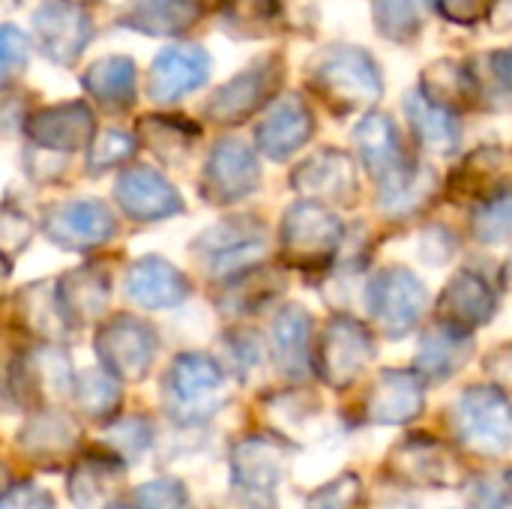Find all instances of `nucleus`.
Segmentation results:
<instances>
[{
  "label": "nucleus",
  "mask_w": 512,
  "mask_h": 509,
  "mask_svg": "<svg viewBox=\"0 0 512 509\" xmlns=\"http://www.w3.org/2000/svg\"><path fill=\"white\" fill-rule=\"evenodd\" d=\"M450 429L462 450L498 459L512 450V399L495 384H471L450 405Z\"/></svg>",
  "instance_id": "1"
},
{
  "label": "nucleus",
  "mask_w": 512,
  "mask_h": 509,
  "mask_svg": "<svg viewBox=\"0 0 512 509\" xmlns=\"http://www.w3.org/2000/svg\"><path fill=\"white\" fill-rule=\"evenodd\" d=\"M294 447L282 435H249L234 444L228 468L231 489L243 509H279V489L288 477Z\"/></svg>",
  "instance_id": "2"
},
{
  "label": "nucleus",
  "mask_w": 512,
  "mask_h": 509,
  "mask_svg": "<svg viewBox=\"0 0 512 509\" xmlns=\"http://www.w3.org/2000/svg\"><path fill=\"white\" fill-rule=\"evenodd\" d=\"M348 243L345 222L324 204L297 201L285 210L279 228L282 261L297 270H330Z\"/></svg>",
  "instance_id": "3"
},
{
  "label": "nucleus",
  "mask_w": 512,
  "mask_h": 509,
  "mask_svg": "<svg viewBox=\"0 0 512 509\" xmlns=\"http://www.w3.org/2000/svg\"><path fill=\"white\" fill-rule=\"evenodd\" d=\"M363 291L366 315L387 339H405L429 312L426 282L402 264L375 270Z\"/></svg>",
  "instance_id": "4"
},
{
  "label": "nucleus",
  "mask_w": 512,
  "mask_h": 509,
  "mask_svg": "<svg viewBox=\"0 0 512 509\" xmlns=\"http://www.w3.org/2000/svg\"><path fill=\"white\" fill-rule=\"evenodd\" d=\"M378 357L375 333L366 321L342 312L333 315L315 339V372L330 390H348Z\"/></svg>",
  "instance_id": "5"
},
{
  "label": "nucleus",
  "mask_w": 512,
  "mask_h": 509,
  "mask_svg": "<svg viewBox=\"0 0 512 509\" xmlns=\"http://www.w3.org/2000/svg\"><path fill=\"white\" fill-rule=\"evenodd\" d=\"M162 396L180 423H204L225 405V369L207 354H180L162 378Z\"/></svg>",
  "instance_id": "6"
},
{
  "label": "nucleus",
  "mask_w": 512,
  "mask_h": 509,
  "mask_svg": "<svg viewBox=\"0 0 512 509\" xmlns=\"http://www.w3.org/2000/svg\"><path fill=\"white\" fill-rule=\"evenodd\" d=\"M387 471L405 489H459L468 483L459 453L426 432H411L390 447Z\"/></svg>",
  "instance_id": "7"
},
{
  "label": "nucleus",
  "mask_w": 512,
  "mask_h": 509,
  "mask_svg": "<svg viewBox=\"0 0 512 509\" xmlns=\"http://www.w3.org/2000/svg\"><path fill=\"white\" fill-rule=\"evenodd\" d=\"M312 84L333 108H339V114L369 108L381 96V75L372 57L351 45L327 48L312 66Z\"/></svg>",
  "instance_id": "8"
},
{
  "label": "nucleus",
  "mask_w": 512,
  "mask_h": 509,
  "mask_svg": "<svg viewBox=\"0 0 512 509\" xmlns=\"http://www.w3.org/2000/svg\"><path fill=\"white\" fill-rule=\"evenodd\" d=\"M192 252L207 264L210 276L228 282L252 267H258L267 255V228L249 216L225 219L213 228H207Z\"/></svg>",
  "instance_id": "9"
},
{
  "label": "nucleus",
  "mask_w": 512,
  "mask_h": 509,
  "mask_svg": "<svg viewBox=\"0 0 512 509\" xmlns=\"http://www.w3.org/2000/svg\"><path fill=\"white\" fill-rule=\"evenodd\" d=\"M156 330L135 315H114L96 333V354L117 381H141L156 360Z\"/></svg>",
  "instance_id": "10"
},
{
  "label": "nucleus",
  "mask_w": 512,
  "mask_h": 509,
  "mask_svg": "<svg viewBox=\"0 0 512 509\" xmlns=\"http://www.w3.org/2000/svg\"><path fill=\"white\" fill-rule=\"evenodd\" d=\"M258 186H261V165L243 141L225 138L210 150L201 174V195L210 204L219 207L237 204L249 198Z\"/></svg>",
  "instance_id": "11"
},
{
  "label": "nucleus",
  "mask_w": 512,
  "mask_h": 509,
  "mask_svg": "<svg viewBox=\"0 0 512 509\" xmlns=\"http://www.w3.org/2000/svg\"><path fill=\"white\" fill-rule=\"evenodd\" d=\"M42 231L54 246L84 252L108 243L117 234V219L102 201H63L45 210Z\"/></svg>",
  "instance_id": "12"
},
{
  "label": "nucleus",
  "mask_w": 512,
  "mask_h": 509,
  "mask_svg": "<svg viewBox=\"0 0 512 509\" xmlns=\"http://www.w3.org/2000/svg\"><path fill=\"white\" fill-rule=\"evenodd\" d=\"M423 408L426 381L414 369H381L363 399V417L372 426H408Z\"/></svg>",
  "instance_id": "13"
},
{
  "label": "nucleus",
  "mask_w": 512,
  "mask_h": 509,
  "mask_svg": "<svg viewBox=\"0 0 512 509\" xmlns=\"http://www.w3.org/2000/svg\"><path fill=\"white\" fill-rule=\"evenodd\" d=\"M501 309V291L477 267H462L438 297V321L477 330L495 321Z\"/></svg>",
  "instance_id": "14"
},
{
  "label": "nucleus",
  "mask_w": 512,
  "mask_h": 509,
  "mask_svg": "<svg viewBox=\"0 0 512 509\" xmlns=\"http://www.w3.org/2000/svg\"><path fill=\"white\" fill-rule=\"evenodd\" d=\"M291 186L303 201L315 204H354L357 201V171L342 150H321L300 162L291 174Z\"/></svg>",
  "instance_id": "15"
},
{
  "label": "nucleus",
  "mask_w": 512,
  "mask_h": 509,
  "mask_svg": "<svg viewBox=\"0 0 512 509\" xmlns=\"http://www.w3.org/2000/svg\"><path fill=\"white\" fill-rule=\"evenodd\" d=\"M114 198L117 207L135 222H165L183 213L180 192L156 168L147 165L123 171L114 183Z\"/></svg>",
  "instance_id": "16"
},
{
  "label": "nucleus",
  "mask_w": 512,
  "mask_h": 509,
  "mask_svg": "<svg viewBox=\"0 0 512 509\" xmlns=\"http://www.w3.org/2000/svg\"><path fill=\"white\" fill-rule=\"evenodd\" d=\"M477 342L474 333L447 321H435L420 333L417 351H414V372L429 381H450L456 378L474 357Z\"/></svg>",
  "instance_id": "17"
},
{
  "label": "nucleus",
  "mask_w": 512,
  "mask_h": 509,
  "mask_svg": "<svg viewBox=\"0 0 512 509\" xmlns=\"http://www.w3.org/2000/svg\"><path fill=\"white\" fill-rule=\"evenodd\" d=\"M210 75V54L201 45H168L156 54L147 78V93L153 102L168 105L198 90Z\"/></svg>",
  "instance_id": "18"
},
{
  "label": "nucleus",
  "mask_w": 512,
  "mask_h": 509,
  "mask_svg": "<svg viewBox=\"0 0 512 509\" xmlns=\"http://www.w3.org/2000/svg\"><path fill=\"white\" fill-rule=\"evenodd\" d=\"M354 141H357V150H360L366 171L378 183V192L399 183L405 174H411L414 165L405 159L396 123L387 114H378V111L366 114L360 120V126L354 129Z\"/></svg>",
  "instance_id": "19"
},
{
  "label": "nucleus",
  "mask_w": 512,
  "mask_h": 509,
  "mask_svg": "<svg viewBox=\"0 0 512 509\" xmlns=\"http://www.w3.org/2000/svg\"><path fill=\"white\" fill-rule=\"evenodd\" d=\"M315 132V117L312 111L303 105L300 96L288 93L282 99H276L267 114L261 117L258 129H255V141L258 150L273 159V162H285L291 159L297 150L306 147V141Z\"/></svg>",
  "instance_id": "20"
},
{
  "label": "nucleus",
  "mask_w": 512,
  "mask_h": 509,
  "mask_svg": "<svg viewBox=\"0 0 512 509\" xmlns=\"http://www.w3.org/2000/svg\"><path fill=\"white\" fill-rule=\"evenodd\" d=\"M270 360L288 381H303L315 369L312 315L306 306L288 303L270 324Z\"/></svg>",
  "instance_id": "21"
},
{
  "label": "nucleus",
  "mask_w": 512,
  "mask_h": 509,
  "mask_svg": "<svg viewBox=\"0 0 512 509\" xmlns=\"http://www.w3.org/2000/svg\"><path fill=\"white\" fill-rule=\"evenodd\" d=\"M33 27H36L42 54L57 66L72 63L93 36L90 18L75 3H63V0L42 3L33 15Z\"/></svg>",
  "instance_id": "22"
},
{
  "label": "nucleus",
  "mask_w": 512,
  "mask_h": 509,
  "mask_svg": "<svg viewBox=\"0 0 512 509\" xmlns=\"http://www.w3.org/2000/svg\"><path fill=\"white\" fill-rule=\"evenodd\" d=\"M276 81L279 69L273 66V60H258L213 93V99L207 102V114L216 123H240L267 102V96L276 90Z\"/></svg>",
  "instance_id": "23"
},
{
  "label": "nucleus",
  "mask_w": 512,
  "mask_h": 509,
  "mask_svg": "<svg viewBox=\"0 0 512 509\" xmlns=\"http://www.w3.org/2000/svg\"><path fill=\"white\" fill-rule=\"evenodd\" d=\"M192 294V285L183 270H177L171 261L147 255L129 267L126 276V297L138 303L141 309H174L186 303Z\"/></svg>",
  "instance_id": "24"
},
{
  "label": "nucleus",
  "mask_w": 512,
  "mask_h": 509,
  "mask_svg": "<svg viewBox=\"0 0 512 509\" xmlns=\"http://www.w3.org/2000/svg\"><path fill=\"white\" fill-rule=\"evenodd\" d=\"M24 129L42 150L72 153V150L93 144L96 123H93V111L84 102H63V105L36 111Z\"/></svg>",
  "instance_id": "25"
},
{
  "label": "nucleus",
  "mask_w": 512,
  "mask_h": 509,
  "mask_svg": "<svg viewBox=\"0 0 512 509\" xmlns=\"http://www.w3.org/2000/svg\"><path fill=\"white\" fill-rule=\"evenodd\" d=\"M15 375H18V381H12L15 384L12 390H18V396L24 393L27 402H45L51 396H66L75 387L69 360L54 348H39L30 357L18 360Z\"/></svg>",
  "instance_id": "26"
},
{
  "label": "nucleus",
  "mask_w": 512,
  "mask_h": 509,
  "mask_svg": "<svg viewBox=\"0 0 512 509\" xmlns=\"http://www.w3.org/2000/svg\"><path fill=\"white\" fill-rule=\"evenodd\" d=\"M75 441H78V429H75L72 417L57 414V411H42L18 432V450L27 453L30 462H36L42 468L45 465L54 468L60 459H66L72 453Z\"/></svg>",
  "instance_id": "27"
},
{
  "label": "nucleus",
  "mask_w": 512,
  "mask_h": 509,
  "mask_svg": "<svg viewBox=\"0 0 512 509\" xmlns=\"http://www.w3.org/2000/svg\"><path fill=\"white\" fill-rule=\"evenodd\" d=\"M512 186V153L510 150H498V147H483L477 153H471L453 174L450 189L471 195L480 201L504 192Z\"/></svg>",
  "instance_id": "28"
},
{
  "label": "nucleus",
  "mask_w": 512,
  "mask_h": 509,
  "mask_svg": "<svg viewBox=\"0 0 512 509\" xmlns=\"http://www.w3.org/2000/svg\"><path fill=\"white\" fill-rule=\"evenodd\" d=\"M120 477H123V465L114 453L81 456L69 471V483H66L69 501L75 504V509H102V504L120 486Z\"/></svg>",
  "instance_id": "29"
},
{
  "label": "nucleus",
  "mask_w": 512,
  "mask_h": 509,
  "mask_svg": "<svg viewBox=\"0 0 512 509\" xmlns=\"http://www.w3.org/2000/svg\"><path fill=\"white\" fill-rule=\"evenodd\" d=\"M198 18H201L198 0H132L120 24L147 36H177L189 30Z\"/></svg>",
  "instance_id": "30"
},
{
  "label": "nucleus",
  "mask_w": 512,
  "mask_h": 509,
  "mask_svg": "<svg viewBox=\"0 0 512 509\" xmlns=\"http://www.w3.org/2000/svg\"><path fill=\"white\" fill-rule=\"evenodd\" d=\"M108 276L93 270V267H81L75 273H66L57 291L60 309L66 315L69 324H84L99 318V312L108 303Z\"/></svg>",
  "instance_id": "31"
},
{
  "label": "nucleus",
  "mask_w": 512,
  "mask_h": 509,
  "mask_svg": "<svg viewBox=\"0 0 512 509\" xmlns=\"http://www.w3.org/2000/svg\"><path fill=\"white\" fill-rule=\"evenodd\" d=\"M87 93L111 111H123L135 102V63L129 57H102L84 72Z\"/></svg>",
  "instance_id": "32"
},
{
  "label": "nucleus",
  "mask_w": 512,
  "mask_h": 509,
  "mask_svg": "<svg viewBox=\"0 0 512 509\" xmlns=\"http://www.w3.org/2000/svg\"><path fill=\"white\" fill-rule=\"evenodd\" d=\"M405 111L411 117L417 141L426 150H432V153H453L459 147V123H456L453 111L435 105L423 93H408Z\"/></svg>",
  "instance_id": "33"
},
{
  "label": "nucleus",
  "mask_w": 512,
  "mask_h": 509,
  "mask_svg": "<svg viewBox=\"0 0 512 509\" xmlns=\"http://www.w3.org/2000/svg\"><path fill=\"white\" fill-rule=\"evenodd\" d=\"M276 273L264 264L234 276L225 282L222 288V297H219V306L231 315H249V312H258L264 303L273 300L276 294Z\"/></svg>",
  "instance_id": "34"
},
{
  "label": "nucleus",
  "mask_w": 512,
  "mask_h": 509,
  "mask_svg": "<svg viewBox=\"0 0 512 509\" xmlns=\"http://www.w3.org/2000/svg\"><path fill=\"white\" fill-rule=\"evenodd\" d=\"M138 132H141V141L168 162H177L180 156H186L198 135V129L180 117H144Z\"/></svg>",
  "instance_id": "35"
},
{
  "label": "nucleus",
  "mask_w": 512,
  "mask_h": 509,
  "mask_svg": "<svg viewBox=\"0 0 512 509\" xmlns=\"http://www.w3.org/2000/svg\"><path fill=\"white\" fill-rule=\"evenodd\" d=\"M471 234L480 246L512 243V186L480 201L471 213Z\"/></svg>",
  "instance_id": "36"
},
{
  "label": "nucleus",
  "mask_w": 512,
  "mask_h": 509,
  "mask_svg": "<svg viewBox=\"0 0 512 509\" xmlns=\"http://www.w3.org/2000/svg\"><path fill=\"white\" fill-rule=\"evenodd\" d=\"M48 288L45 285H30L24 288V294L18 297V306H21V315L27 321V327L36 333V336H45V339H63L66 330H69V321L60 309V300L57 294H45Z\"/></svg>",
  "instance_id": "37"
},
{
  "label": "nucleus",
  "mask_w": 512,
  "mask_h": 509,
  "mask_svg": "<svg viewBox=\"0 0 512 509\" xmlns=\"http://www.w3.org/2000/svg\"><path fill=\"white\" fill-rule=\"evenodd\" d=\"M75 402L84 417L105 420L120 405V381L105 369H87L75 384Z\"/></svg>",
  "instance_id": "38"
},
{
  "label": "nucleus",
  "mask_w": 512,
  "mask_h": 509,
  "mask_svg": "<svg viewBox=\"0 0 512 509\" xmlns=\"http://www.w3.org/2000/svg\"><path fill=\"white\" fill-rule=\"evenodd\" d=\"M375 12H378V27L387 36L405 42V39H411L420 30L423 12H426V0H378Z\"/></svg>",
  "instance_id": "39"
},
{
  "label": "nucleus",
  "mask_w": 512,
  "mask_h": 509,
  "mask_svg": "<svg viewBox=\"0 0 512 509\" xmlns=\"http://www.w3.org/2000/svg\"><path fill=\"white\" fill-rule=\"evenodd\" d=\"M360 498H363V480L354 471H345L327 480L321 489H315L306 509H360Z\"/></svg>",
  "instance_id": "40"
},
{
  "label": "nucleus",
  "mask_w": 512,
  "mask_h": 509,
  "mask_svg": "<svg viewBox=\"0 0 512 509\" xmlns=\"http://www.w3.org/2000/svg\"><path fill=\"white\" fill-rule=\"evenodd\" d=\"M132 153H135V141L126 132L108 129L99 138H93L87 168H90V174H105L108 168H117L126 159H132Z\"/></svg>",
  "instance_id": "41"
},
{
  "label": "nucleus",
  "mask_w": 512,
  "mask_h": 509,
  "mask_svg": "<svg viewBox=\"0 0 512 509\" xmlns=\"http://www.w3.org/2000/svg\"><path fill=\"white\" fill-rule=\"evenodd\" d=\"M111 435H114V438H108V441H111V453H114L117 459L135 462L138 456L147 453V447H150V441H153V426H150V420H144V417H129V420L117 423V426L111 429Z\"/></svg>",
  "instance_id": "42"
},
{
  "label": "nucleus",
  "mask_w": 512,
  "mask_h": 509,
  "mask_svg": "<svg viewBox=\"0 0 512 509\" xmlns=\"http://www.w3.org/2000/svg\"><path fill=\"white\" fill-rule=\"evenodd\" d=\"M135 509H189V492L180 480H150L135 489Z\"/></svg>",
  "instance_id": "43"
},
{
  "label": "nucleus",
  "mask_w": 512,
  "mask_h": 509,
  "mask_svg": "<svg viewBox=\"0 0 512 509\" xmlns=\"http://www.w3.org/2000/svg\"><path fill=\"white\" fill-rule=\"evenodd\" d=\"M27 63V39L18 27L3 24L0 27V81L12 78L15 72H21Z\"/></svg>",
  "instance_id": "44"
},
{
  "label": "nucleus",
  "mask_w": 512,
  "mask_h": 509,
  "mask_svg": "<svg viewBox=\"0 0 512 509\" xmlns=\"http://www.w3.org/2000/svg\"><path fill=\"white\" fill-rule=\"evenodd\" d=\"M468 489V509H510L512 501L504 489V480L477 477L474 483H465Z\"/></svg>",
  "instance_id": "45"
},
{
  "label": "nucleus",
  "mask_w": 512,
  "mask_h": 509,
  "mask_svg": "<svg viewBox=\"0 0 512 509\" xmlns=\"http://www.w3.org/2000/svg\"><path fill=\"white\" fill-rule=\"evenodd\" d=\"M0 509H54V501L33 483H15L0 495Z\"/></svg>",
  "instance_id": "46"
},
{
  "label": "nucleus",
  "mask_w": 512,
  "mask_h": 509,
  "mask_svg": "<svg viewBox=\"0 0 512 509\" xmlns=\"http://www.w3.org/2000/svg\"><path fill=\"white\" fill-rule=\"evenodd\" d=\"M30 240V222L18 210H3L0 213V252H18Z\"/></svg>",
  "instance_id": "47"
},
{
  "label": "nucleus",
  "mask_w": 512,
  "mask_h": 509,
  "mask_svg": "<svg viewBox=\"0 0 512 509\" xmlns=\"http://www.w3.org/2000/svg\"><path fill=\"white\" fill-rule=\"evenodd\" d=\"M231 357H234V369L246 378V375H252L258 366H261V345L255 342V336L249 333H240V336H234L231 339Z\"/></svg>",
  "instance_id": "48"
},
{
  "label": "nucleus",
  "mask_w": 512,
  "mask_h": 509,
  "mask_svg": "<svg viewBox=\"0 0 512 509\" xmlns=\"http://www.w3.org/2000/svg\"><path fill=\"white\" fill-rule=\"evenodd\" d=\"M483 6H489V0H441V9L453 21H471V18H477Z\"/></svg>",
  "instance_id": "49"
},
{
  "label": "nucleus",
  "mask_w": 512,
  "mask_h": 509,
  "mask_svg": "<svg viewBox=\"0 0 512 509\" xmlns=\"http://www.w3.org/2000/svg\"><path fill=\"white\" fill-rule=\"evenodd\" d=\"M489 15H492L495 27H512V0H495L489 6Z\"/></svg>",
  "instance_id": "50"
},
{
  "label": "nucleus",
  "mask_w": 512,
  "mask_h": 509,
  "mask_svg": "<svg viewBox=\"0 0 512 509\" xmlns=\"http://www.w3.org/2000/svg\"><path fill=\"white\" fill-rule=\"evenodd\" d=\"M501 480H504V489H507V495H510V501H512V465L504 471V477H501Z\"/></svg>",
  "instance_id": "51"
},
{
  "label": "nucleus",
  "mask_w": 512,
  "mask_h": 509,
  "mask_svg": "<svg viewBox=\"0 0 512 509\" xmlns=\"http://www.w3.org/2000/svg\"><path fill=\"white\" fill-rule=\"evenodd\" d=\"M507 81H510V84H512V51H510V54H507Z\"/></svg>",
  "instance_id": "52"
},
{
  "label": "nucleus",
  "mask_w": 512,
  "mask_h": 509,
  "mask_svg": "<svg viewBox=\"0 0 512 509\" xmlns=\"http://www.w3.org/2000/svg\"><path fill=\"white\" fill-rule=\"evenodd\" d=\"M0 276H6V264H3V258H0Z\"/></svg>",
  "instance_id": "53"
},
{
  "label": "nucleus",
  "mask_w": 512,
  "mask_h": 509,
  "mask_svg": "<svg viewBox=\"0 0 512 509\" xmlns=\"http://www.w3.org/2000/svg\"><path fill=\"white\" fill-rule=\"evenodd\" d=\"M108 509H129V507H108Z\"/></svg>",
  "instance_id": "54"
}]
</instances>
